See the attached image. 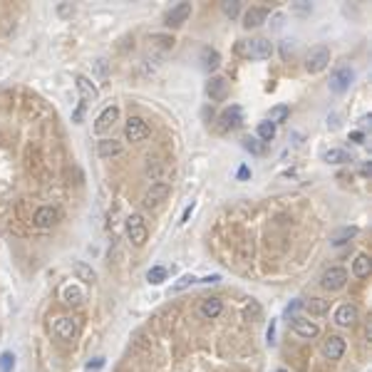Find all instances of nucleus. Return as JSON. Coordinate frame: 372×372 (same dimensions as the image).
<instances>
[{
	"mask_svg": "<svg viewBox=\"0 0 372 372\" xmlns=\"http://www.w3.org/2000/svg\"><path fill=\"white\" fill-rule=\"evenodd\" d=\"M268 18H271V10H268V8H251V10H246V15H243V28L246 30L260 28Z\"/></svg>",
	"mask_w": 372,
	"mask_h": 372,
	"instance_id": "f3484780",
	"label": "nucleus"
},
{
	"mask_svg": "<svg viewBox=\"0 0 372 372\" xmlns=\"http://www.w3.org/2000/svg\"><path fill=\"white\" fill-rule=\"evenodd\" d=\"M196 281H199V278H194L191 273H186V276H181V278H179V281H176V283H174V286H172V293H181L184 288L194 286Z\"/></svg>",
	"mask_w": 372,
	"mask_h": 372,
	"instance_id": "2f4dec72",
	"label": "nucleus"
},
{
	"mask_svg": "<svg viewBox=\"0 0 372 372\" xmlns=\"http://www.w3.org/2000/svg\"><path fill=\"white\" fill-rule=\"evenodd\" d=\"M15 367V355L13 352H3L0 355V372H13Z\"/></svg>",
	"mask_w": 372,
	"mask_h": 372,
	"instance_id": "473e14b6",
	"label": "nucleus"
},
{
	"mask_svg": "<svg viewBox=\"0 0 372 372\" xmlns=\"http://www.w3.org/2000/svg\"><path fill=\"white\" fill-rule=\"evenodd\" d=\"M219 65H221V55H219V50H214V47H201V67H203L206 72L219 70Z\"/></svg>",
	"mask_w": 372,
	"mask_h": 372,
	"instance_id": "412c9836",
	"label": "nucleus"
},
{
	"mask_svg": "<svg viewBox=\"0 0 372 372\" xmlns=\"http://www.w3.org/2000/svg\"><path fill=\"white\" fill-rule=\"evenodd\" d=\"M127 236H129V241H132L137 248H142L144 243H146L149 229H146V224H144L142 214H132V216L127 219Z\"/></svg>",
	"mask_w": 372,
	"mask_h": 372,
	"instance_id": "39448f33",
	"label": "nucleus"
},
{
	"mask_svg": "<svg viewBox=\"0 0 372 372\" xmlns=\"http://www.w3.org/2000/svg\"><path fill=\"white\" fill-rule=\"evenodd\" d=\"M293 52H295V42L293 40H283L281 42V55H283V60L293 58Z\"/></svg>",
	"mask_w": 372,
	"mask_h": 372,
	"instance_id": "c9c22d12",
	"label": "nucleus"
},
{
	"mask_svg": "<svg viewBox=\"0 0 372 372\" xmlns=\"http://www.w3.org/2000/svg\"><path fill=\"white\" fill-rule=\"evenodd\" d=\"M290 328H293L295 335H300V338H305V340H313V338L320 335V325H317L315 320H308V317H293Z\"/></svg>",
	"mask_w": 372,
	"mask_h": 372,
	"instance_id": "f8f14e48",
	"label": "nucleus"
},
{
	"mask_svg": "<svg viewBox=\"0 0 372 372\" xmlns=\"http://www.w3.org/2000/svg\"><path fill=\"white\" fill-rule=\"evenodd\" d=\"M303 308L308 315H325L330 310V300L325 298H310V300H303Z\"/></svg>",
	"mask_w": 372,
	"mask_h": 372,
	"instance_id": "5701e85b",
	"label": "nucleus"
},
{
	"mask_svg": "<svg viewBox=\"0 0 372 372\" xmlns=\"http://www.w3.org/2000/svg\"><path fill=\"white\" fill-rule=\"evenodd\" d=\"M206 94L211 97V102H224L229 97V82L226 77H211L206 85Z\"/></svg>",
	"mask_w": 372,
	"mask_h": 372,
	"instance_id": "2eb2a0df",
	"label": "nucleus"
},
{
	"mask_svg": "<svg viewBox=\"0 0 372 372\" xmlns=\"http://www.w3.org/2000/svg\"><path fill=\"white\" fill-rule=\"evenodd\" d=\"M219 281H221V276L214 273V276H206V278H201V281H196V283H219Z\"/></svg>",
	"mask_w": 372,
	"mask_h": 372,
	"instance_id": "58836bf2",
	"label": "nucleus"
},
{
	"mask_svg": "<svg viewBox=\"0 0 372 372\" xmlns=\"http://www.w3.org/2000/svg\"><path fill=\"white\" fill-rule=\"evenodd\" d=\"M199 313H201V317H206V320L219 317V315L224 313V300H221V298H203Z\"/></svg>",
	"mask_w": 372,
	"mask_h": 372,
	"instance_id": "a211bd4d",
	"label": "nucleus"
},
{
	"mask_svg": "<svg viewBox=\"0 0 372 372\" xmlns=\"http://www.w3.org/2000/svg\"><path fill=\"white\" fill-rule=\"evenodd\" d=\"M62 300H65L67 305H80V303L85 300V290L77 286V283H70V286L62 288Z\"/></svg>",
	"mask_w": 372,
	"mask_h": 372,
	"instance_id": "4be33fe9",
	"label": "nucleus"
},
{
	"mask_svg": "<svg viewBox=\"0 0 372 372\" xmlns=\"http://www.w3.org/2000/svg\"><path fill=\"white\" fill-rule=\"evenodd\" d=\"M60 208L58 206H50V203H45V206H40L35 214H32V224L37 226V229H52L55 224L60 221Z\"/></svg>",
	"mask_w": 372,
	"mask_h": 372,
	"instance_id": "6e6552de",
	"label": "nucleus"
},
{
	"mask_svg": "<svg viewBox=\"0 0 372 372\" xmlns=\"http://www.w3.org/2000/svg\"><path fill=\"white\" fill-rule=\"evenodd\" d=\"M236 52L248 60H268L273 55V42L265 37H253V40H241L236 45Z\"/></svg>",
	"mask_w": 372,
	"mask_h": 372,
	"instance_id": "f257e3e1",
	"label": "nucleus"
},
{
	"mask_svg": "<svg viewBox=\"0 0 372 372\" xmlns=\"http://www.w3.org/2000/svg\"><path fill=\"white\" fill-rule=\"evenodd\" d=\"M221 10H224V15L226 18H238V13H241V3H236V0H226V3H221Z\"/></svg>",
	"mask_w": 372,
	"mask_h": 372,
	"instance_id": "7c9ffc66",
	"label": "nucleus"
},
{
	"mask_svg": "<svg viewBox=\"0 0 372 372\" xmlns=\"http://www.w3.org/2000/svg\"><path fill=\"white\" fill-rule=\"evenodd\" d=\"M283 18H286L283 13H276V15L271 18V20H273V23H271V28H273V30H281V28H283Z\"/></svg>",
	"mask_w": 372,
	"mask_h": 372,
	"instance_id": "e433bc0d",
	"label": "nucleus"
},
{
	"mask_svg": "<svg viewBox=\"0 0 372 372\" xmlns=\"http://www.w3.org/2000/svg\"><path fill=\"white\" fill-rule=\"evenodd\" d=\"M345 340L340 338V335H330L325 343H323V355L328 357V360H340L345 355Z\"/></svg>",
	"mask_w": 372,
	"mask_h": 372,
	"instance_id": "dca6fc26",
	"label": "nucleus"
},
{
	"mask_svg": "<svg viewBox=\"0 0 372 372\" xmlns=\"http://www.w3.org/2000/svg\"><path fill=\"white\" fill-rule=\"evenodd\" d=\"M238 176H241V179H246V176H248V169H246V167H241V172H238Z\"/></svg>",
	"mask_w": 372,
	"mask_h": 372,
	"instance_id": "79ce46f5",
	"label": "nucleus"
},
{
	"mask_svg": "<svg viewBox=\"0 0 372 372\" xmlns=\"http://www.w3.org/2000/svg\"><path fill=\"white\" fill-rule=\"evenodd\" d=\"M243 317H246V320H258V317H260V305H258L256 300H251V305H246Z\"/></svg>",
	"mask_w": 372,
	"mask_h": 372,
	"instance_id": "72a5a7b5",
	"label": "nucleus"
},
{
	"mask_svg": "<svg viewBox=\"0 0 372 372\" xmlns=\"http://www.w3.org/2000/svg\"><path fill=\"white\" fill-rule=\"evenodd\" d=\"M288 117H290V107H288V104H276V107H271V112H268V122L278 127V124L288 122Z\"/></svg>",
	"mask_w": 372,
	"mask_h": 372,
	"instance_id": "a878e982",
	"label": "nucleus"
},
{
	"mask_svg": "<svg viewBox=\"0 0 372 372\" xmlns=\"http://www.w3.org/2000/svg\"><path fill=\"white\" fill-rule=\"evenodd\" d=\"M243 149L251 151V154H256V156H260L265 151V144L260 142L258 137H243Z\"/></svg>",
	"mask_w": 372,
	"mask_h": 372,
	"instance_id": "c756f323",
	"label": "nucleus"
},
{
	"mask_svg": "<svg viewBox=\"0 0 372 372\" xmlns=\"http://www.w3.org/2000/svg\"><path fill=\"white\" fill-rule=\"evenodd\" d=\"M189 15H191V3H179V5H174L172 10L167 13V28H179V25H184V23L189 20Z\"/></svg>",
	"mask_w": 372,
	"mask_h": 372,
	"instance_id": "4468645a",
	"label": "nucleus"
},
{
	"mask_svg": "<svg viewBox=\"0 0 372 372\" xmlns=\"http://www.w3.org/2000/svg\"><path fill=\"white\" fill-rule=\"evenodd\" d=\"M169 194H172V186H169L167 181H151V186L146 189L142 203L146 208H154V206H159L162 201H167Z\"/></svg>",
	"mask_w": 372,
	"mask_h": 372,
	"instance_id": "0eeeda50",
	"label": "nucleus"
},
{
	"mask_svg": "<svg viewBox=\"0 0 372 372\" xmlns=\"http://www.w3.org/2000/svg\"><path fill=\"white\" fill-rule=\"evenodd\" d=\"M122 142L119 139H99L97 142V154L102 156V159H115L122 154Z\"/></svg>",
	"mask_w": 372,
	"mask_h": 372,
	"instance_id": "aec40b11",
	"label": "nucleus"
},
{
	"mask_svg": "<svg viewBox=\"0 0 372 372\" xmlns=\"http://www.w3.org/2000/svg\"><path fill=\"white\" fill-rule=\"evenodd\" d=\"M276 132H278V127H276V124H271V122L265 119V122H260V124H258L256 137L265 144V142H271V139H276Z\"/></svg>",
	"mask_w": 372,
	"mask_h": 372,
	"instance_id": "cd10ccee",
	"label": "nucleus"
},
{
	"mask_svg": "<svg viewBox=\"0 0 372 372\" xmlns=\"http://www.w3.org/2000/svg\"><path fill=\"white\" fill-rule=\"evenodd\" d=\"M320 286L325 288V290H330V293L343 290V288L347 286V271H345L343 265H330V268H325V273L320 276Z\"/></svg>",
	"mask_w": 372,
	"mask_h": 372,
	"instance_id": "20e7f679",
	"label": "nucleus"
},
{
	"mask_svg": "<svg viewBox=\"0 0 372 372\" xmlns=\"http://www.w3.org/2000/svg\"><path fill=\"white\" fill-rule=\"evenodd\" d=\"M117 122H119V107L117 104H110V107H104L102 110V115L94 119V134H104V132H110L112 127H115Z\"/></svg>",
	"mask_w": 372,
	"mask_h": 372,
	"instance_id": "9b49d317",
	"label": "nucleus"
},
{
	"mask_svg": "<svg viewBox=\"0 0 372 372\" xmlns=\"http://www.w3.org/2000/svg\"><path fill=\"white\" fill-rule=\"evenodd\" d=\"M146 281H149L151 286H162V283L167 281V268H164V265H154V268H149Z\"/></svg>",
	"mask_w": 372,
	"mask_h": 372,
	"instance_id": "c85d7f7f",
	"label": "nucleus"
},
{
	"mask_svg": "<svg viewBox=\"0 0 372 372\" xmlns=\"http://www.w3.org/2000/svg\"><path fill=\"white\" fill-rule=\"evenodd\" d=\"M323 162H328V164H347V162H352V156L345 149H328L323 154Z\"/></svg>",
	"mask_w": 372,
	"mask_h": 372,
	"instance_id": "bb28decb",
	"label": "nucleus"
},
{
	"mask_svg": "<svg viewBox=\"0 0 372 372\" xmlns=\"http://www.w3.org/2000/svg\"><path fill=\"white\" fill-rule=\"evenodd\" d=\"M191 211H194V203H191V206H189V208L184 211V216H181V224H186V219L191 216Z\"/></svg>",
	"mask_w": 372,
	"mask_h": 372,
	"instance_id": "a19ab883",
	"label": "nucleus"
},
{
	"mask_svg": "<svg viewBox=\"0 0 372 372\" xmlns=\"http://www.w3.org/2000/svg\"><path fill=\"white\" fill-rule=\"evenodd\" d=\"M350 139H352V142H357V144H362L365 134H362V132H352V134H350Z\"/></svg>",
	"mask_w": 372,
	"mask_h": 372,
	"instance_id": "ea45409f",
	"label": "nucleus"
},
{
	"mask_svg": "<svg viewBox=\"0 0 372 372\" xmlns=\"http://www.w3.org/2000/svg\"><path fill=\"white\" fill-rule=\"evenodd\" d=\"M328 65H330V47L315 45V47L308 50V55H305V72L317 75V72H323Z\"/></svg>",
	"mask_w": 372,
	"mask_h": 372,
	"instance_id": "f03ea898",
	"label": "nucleus"
},
{
	"mask_svg": "<svg viewBox=\"0 0 372 372\" xmlns=\"http://www.w3.org/2000/svg\"><path fill=\"white\" fill-rule=\"evenodd\" d=\"M357 317H360V310L352 305V303H343L338 310H335V325L338 328H352L355 323H357Z\"/></svg>",
	"mask_w": 372,
	"mask_h": 372,
	"instance_id": "ddd939ff",
	"label": "nucleus"
},
{
	"mask_svg": "<svg viewBox=\"0 0 372 372\" xmlns=\"http://www.w3.org/2000/svg\"><path fill=\"white\" fill-rule=\"evenodd\" d=\"M276 372H290V370H283V367H281V370H276Z\"/></svg>",
	"mask_w": 372,
	"mask_h": 372,
	"instance_id": "37998d69",
	"label": "nucleus"
},
{
	"mask_svg": "<svg viewBox=\"0 0 372 372\" xmlns=\"http://www.w3.org/2000/svg\"><path fill=\"white\" fill-rule=\"evenodd\" d=\"M352 80H355V70L352 67H338L333 75H330V92H335V94H343L347 87L352 85Z\"/></svg>",
	"mask_w": 372,
	"mask_h": 372,
	"instance_id": "9d476101",
	"label": "nucleus"
},
{
	"mask_svg": "<svg viewBox=\"0 0 372 372\" xmlns=\"http://www.w3.org/2000/svg\"><path fill=\"white\" fill-rule=\"evenodd\" d=\"M293 10H295V13H310V3H303V0H300V3L293 5Z\"/></svg>",
	"mask_w": 372,
	"mask_h": 372,
	"instance_id": "4c0bfd02",
	"label": "nucleus"
},
{
	"mask_svg": "<svg viewBox=\"0 0 372 372\" xmlns=\"http://www.w3.org/2000/svg\"><path fill=\"white\" fill-rule=\"evenodd\" d=\"M352 276L355 278H367L370 276V256L367 253H357L352 260Z\"/></svg>",
	"mask_w": 372,
	"mask_h": 372,
	"instance_id": "b1692460",
	"label": "nucleus"
},
{
	"mask_svg": "<svg viewBox=\"0 0 372 372\" xmlns=\"http://www.w3.org/2000/svg\"><path fill=\"white\" fill-rule=\"evenodd\" d=\"M72 271H75L77 281H82V283H94V281H97V273L92 271V265H87L85 260H77Z\"/></svg>",
	"mask_w": 372,
	"mask_h": 372,
	"instance_id": "393cba45",
	"label": "nucleus"
},
{
	"mask_svg": "<svg viewBox=\"0 0 372 372\" xmlns=\"http://www.w3.org/2000/svg\"><path fill=\"white\" fill-rule=\"evenodd\" d=\"M77 89H80V94H82V104H87V102H94L97 97H99V89L94 87V82L89 80V77H85V75H77Z\"/></svg>",
	"mask_w": 372,
	"mask_h": 372,
	"instance_id": "6ab92c4d",
	"label": "nucleus"
},
{
	"mask_svg": "<svg viewBox=\"0 0 372 372\" xmlns=\"http://www.w3.org/2000/svg\"><path fill=\"white\" fill-rule=\"evenodd\" d=\"M149 134H151V129H149V124L144 122L142 117L132 115L127 119V124H124V139L132 144H139L144 139H149Z\"/></svg>",
	"mask_w": 372,
	"mask_h": 372,
	"instance_id": "7ed1b4c3",
	"label": "nucleus"
},
{
	"mask_svg": "<svg viewBox=\"0 0 372 372\" xmlns=\"http://www.w3.org/2000/svg\"><path fill=\"white\" fill-rule=\"evenodd\" d=\"M55 335H58L60 340H65V343H72L77 335H80V325H77V320L72 317V315H60L58 320H55Z\"/></svg>",
	"mask_w": 372,
	"mask_h": 372,
	"instance_id": "423d86ee",
	"label": "nucleus"
},
{
	"mask_svg": "<svg viewBox=\"0 0 372 372\" xmlns=\"http://www.w3.org/2000/svg\"><path fill=\"white\" fill-rule=\"evenodd\" d=\"M241 122H243V112H241V107H238V104H231L229 110H224V112L219 115V124H216V129H219L221 134H226V132H231V129H236Z\"/></svg>",
	"mask_w": 372,
	"mask_h": 372,
	"instance_id": "1a4fd4ad",
	"label": "nucleus"
},
{
	"mask_svg": "<svg viewBox=\"0 0 372 372\" xmlns=\"http://www.w3.org/2000/svg\"><path fill=\"white\" fill-rule=\"evenodd\" d=\"M355 233H357V229H343L338 236H335V238H333V243H335V246H343L345 238H352Z\"/></svg>",
	"mask_w": 372,
	"mask_h": 372,
	"instance_id": "f704fd0d",
	"label": "nucleus"
}]
</instances>
